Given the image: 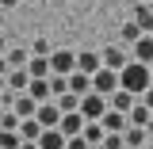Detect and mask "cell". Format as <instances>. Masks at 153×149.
I'll use <instances>...</instances> for the list:
<instances>
[{"label": "cell", "mask_w": 153, "mask_h": 149, "mask_svg": "<svg viewBox=\"0 0 153 149\" xmlns=\"http://www.w3.org/2000/svg\"><path fill=\"white\" fill-rule=\"evenodd\" d=\"M19 149H42V145H38V142H23Z\"/></svg>", "instance_id": "cell-32"}, {"label": "cell", "mask_w": 153, "mask_h": 149, "mask_svg": "<svg viewBox=\"0 0 153 149\" xmlns=\"http://www.w3.org/2000/svg\"><path fill=\"white\" fill-rule=\"evenodd\" d=\"M38 145H42V149H65V145H69V138L61 134V126H50V130H42Z\"/></svg>", "instance_id": "cell-13"}, {"label": "cell", "mask_w": 153, "mask_h": 149, "mask_svg": "<svg viewBox=\"0 0 153 149\" xmlns=\"http://www.w3.org/2000/svg\"><path fill=\"white\" fill-rule=\"evenodd\" d=\"M123 138H126V149H146L149 130H146V126H126V130H123Z\"/></svg>", "instance_id": "cell-16"}, {"label": "cell", "mask_w": 153, "mask_h": 149, "mask_svg": "<svg viewBox=\"0 0 153 149\" xmlns=\"http://www.w3.org/2000/svg\"><path fill=\"white\" fill-rule=\"evenodd\" d=\"M142 35H146V31H142V27H138L134 19H126V23H123V31H119V38H123V46H134V42H138Z\"/></svg>", "instance_id": "cell-20"}, {"label": "cell", "mask_w": 153, "mask_h": 149, "mask_svg": "<svg viewBox=\"0 0 153 149\" xmlns=\"http://www.w3.org/2000/svg\"><path fill=\"white\" fill-rule=\"evenodd\" d=\"M107 99H111V107H115V111H123V115H130V107L138 103V96H134V92H126V88H119V92H115V96H107Z\"/></svg>", "instance_id": "cell-17"}, {"label": "cell", "mask_w": 153, "mask_h": 149, "mask_svg": "<svg viewBox=\"0 0 153 149\" xmlns=\"http://www.w3.org/2000/svg\"><path fill=\"white\" fill-rule=\"evenodd\" d=\"M4 57H8V65H12V69H27V61H31V54H27L23 46H12Z\"/></svg>", "instance_id": "cell-21"}, {"label": "cell", "mask_w": 153, "mask_h": 149, "mask_svg": "<svg viewBox=\"0 0 153 149\" xmlns=\"http://www.w3.org/2000/svg\"><path fill=\"white\" fill-rule=\"evenodd\" d=\"M50 54H54V46H50L46 38H35V42H31V57H50Z\"/></svg>", "instance_id": "cell-26"}, {"label": "cell", "mask_w": 153, "mask_h": 149, "mask_svg": "<svg viewBox=\"0 0 153 149\" xmlns=\"http://www.w3.org/2000/svg\"><path fill=\"white\" fill-rule=\"evenodd\" d=\"M16 4H19V0H0V8H4V12H12Z\"/></svg>", "instance_id": "cell-30"}, {"label": "cell", "mask_w": 153, "mask_h": 149, "mask_svg": "<svg viewBox=\"0 0 153 149\" xmlns=\"http://www.w3.org/2000/svg\"><path fill=\"white\" fill-rule=\"evenodd\" d=\"M4 88H8V76H4V73H0V92H4Z\"/></svg>", "instance_id": "cell-33"}, {"label": "cell", "mask_w": 153, "mask_h": 149, "mask_svg": "<svg viewBox=\"0 0 153 149\" xmlns=\"http://www.w3.org/2000/svg\"><path fill=\"white\" fill-rule=\"evenodd\" d=\"M50 69H54L57 76H69L76 69V54L73 50H54V54H50Z\"/></svg>", "instance_id": "cell-4"}, {"label": "cell", "mask_w": 153, "mask_h": 149, "mask_svg": "<svg viewBox=\"0 0 153 149\" xmlns=\"http://www.w3.org/2000/svg\"><path fill=\"white\" fill-rule=\"evenodd\" d=\"M92 92H100V96H115L119 92V69H100V73L92 76Z\"/></svg>", "instance_id": "cell-3"}, {"label": "cell", "mask_w": 153, "mask_h": 149, "mask_svg": "<svg viewBox=\"0 0 153 149\" xmlns=\"http://www.w3.org/2000/svg\"><path fill=\"white\" fill-rule=\"evenodd\" d=\"M146 149H153V138H149V142H146Z\"/></svg>", "instance_id": "cell-37"}, {"label": "cell", "mask_w": 153, "mask_h": 149, "mask_svg": "<svg viewBox=\"0 0 153 149\" xmlns=\"http://www.w3.org/2000/svg\"><path fill=\"white\" fill-rule=\"evenodd\" d=\"M146 130H149V138H153V119H149V122H146Z\"/></svg>", "instance_id": "cell-35"}, {"label": "cell", "mask_w": 153, "mask_h": 149, "mask_svg": "<svg viewBox=\"0 0 153 149\" xmlns=\"http://www.w3.org/2000/svg\"><path fill=\"white\" fill-rule=\"evenodd\" d=\"M119 88H126V92H134L138 99H142V96L153 88V73H149V65H146V61H134V57H130V61L119 69Z\"/></svg>", "instance_id": "cell-1"}, {"label": "cell", "mask_w": 153, "mask_h": 149, "mask_svg": "<svg viewBox=\"0 0 153 149\" xmlns=\"http://www.w3.org/2000/svg\"><path fill=\"white\" fill-rule=\"evenodd\" d=\"M42 130H46V126H42L38 119H23V122H19V134H23V142H38V138H42Z\"/></svg>", "instance_id": "cell-18"}, {"label": "cell", "mask_w": 153, "mask_h": 149, "mask_svg": "<svg viewBox=\"0 0 153 149\" xmlns=\"http://www.w3.org/2000/svg\"><path fill=\"white\" fill-rule=\"evenodd\" d=\"M126 119H130V126H146V122L153 119V111L146 107V99H138V103L130 107V115H126Z\"/></svg>", "instance_id": "cell-19"}, {"label": "cell", "mask_w": 153, "mask_h": 149, "mask_svg": "<svg viewBox=\"0 0 153 149\" xmlns=\"http://www.w3.org/2000/svg\"><path fill=\"white\" fill-rule=\"evenodd\" d=\"M27 73L31 76H50L54 69H50V57H31L27 61Z\"/></svg>", "instance_id": "cell-22"}, {"label": "cell", "mask_w": 153, "mask_h": 149, "mask_svg": "<svg viewBox=\"0 0 153 149\" xmlns=\"http://www.w3.org/2000/svg\"><path fill=\"white\" fill-rule=\"evenodd\" d=\"M134 23H138L146 35H153V4H146V0L134 4Z\"/></svg>", "instance_id": "cell-14"}, {"label": "cell", "mask_w": 153, "mask_h": 149, "mask_svg": "<svg viewBox=\"0 0 153 149\" xmlns=\"http://www.w3.org/2000/svg\"><path fill=\"white\" fill-rule=\"evenodd\" d=\"M130 57H134V61L153 65V35H142V38H138V42L130 46Z\"/></svg>", "instance_id": "cell-11"}, {"label": "cell", "mask_w": 153, "mask_h": 149, "mask_svg": "<svg viewBox=\"0 0 153 149\" xmlns=\"http://www.w3.org/2000/svg\"><path fill=\"white\" fill-rule=\"evenodd\" d=\"M149 73H153V65H149Z\"/></svg>", "instance_id": "cell-39"}, {"label": "cell", "mask_w": 153, "mask_h": 149, "mask_svg": "<svg viewBox=\"0 0 153 149\" xmlns=\"http://www.w3.org/2000/svg\"><path fill=\"white\" fill-rule=\"evenodd\" d=\"M76 69L88 73V76H96L100 69H103V54H96V50H80V54H76Z\"/></svg>", "instance_id": "cell-7"}, {"label": "cell", "mask_w": 153, "mask_h": 149, "mask_svg": "<svg viewBox=\"0 0 153 149\" xmlns=\"http://www.w3.org/2000/svg\"><path fill=\"white\" fill-rule=\"evenodd\" d=\"M12 111H16L19 119H35L38 115V99H31L27 92H19V96H12Z\"/></svg>", "instance_id": "cell-9"}, {"label": "cell", "mask_w": 153, "mask_h": 149, "mask_svg": "<svg viewBox=\"0 0 153 149\" xmlns=\"http://www.w3.org/2000/svg\"><path fill=\"white\" fill-rule=\"evenodd\" d=\"M107 107H111V99H107V96H100V92L80 96V115H84L88 122H100V119L107 115Z\"/></svg>", "instance_id": "cell-2"}, {"label": "cell", "mask_w": 153, "mask_h": 149, "mask_svg": "<svg viewBox=\"0 0 153 149\" xmlns=\"http://www.w3.org/2000/svg\"><path fill=\"white\" fill-rule=\"evenodd\" d=\"M4 16H8V12H4V8H0V27H4Z\"/></svg>", "instance_id": "cell-36"}, {"label": "cell", "mask_w": 153, "mask_h": 149, "mask_svg": "<svg viewBox=\"0 0 153 149\" xmlns=\"http://www.w3.org/2000/svg\"><path fill=\"white\" fill-rule=\"evenodd\" d=\"M19 145H23L19 130H0V149H19Z\"/></svg>", "instance_id": "cell-24"}, {"label": "cell", "mask_w": 153, "mask_h": 149, "mask_svg": "<svg viewBox=\"0 0 153 149\" xmlns=\"http://www.w3.org/2000/svg\"><path fill=\"white\" fill-rule=\"evenodd\" d=\"M100 122H103V130H107V134H123L126 126H130V119H126L123 111H115V107H107V115H103Z\"/></svg>", "instance_id": "cell-10"}, {"label": "cell", "mask_w": 153, "mask_h": 149, "mask_svg": "<svg viewBox=\"0 0 153 149\" xmlns=\"http://www.w3.org/2000/svg\"><path fill=\"white\" fill-rule=\"evenodd\" d=\"M54 99H57L61 111H80V96H73V92H61V96H54Z\"/></svg>", "instance_id": "cell-25"}, {"label": "cell", "mask_w": 153, "mask_h": 149, "mask_svg": "<svg viewBox=\"0 0 153 149\" xmlns=\"http://www.w3.org/2000/svg\"><path fill=\"white\" fill-rule=\"evenodd\" d=\"M100 54H103V65H107V69H123V65L130 61V46L119 42V46H103Z\"/></svg>", "instance_id": "cell-5"}, {"label": "cell", "mask_w": 153, "mask_h": 149, "mask_svg": "<svg viewBox=\"0 0 153 149\" xmlns=\"http://www.w3.org/2000/svg\"><path fill=\"white\" fill-rule=\"evenodd\" d=\"M61 107H57V99H46V103H38V122H42V126H46V130H50V126H61Z\"/></svg>", "instance_id": "cell-6"}, {"label": "cell", "mask_w": 153, "mask_h": 149, "mask_svg": "<svg viewBox=\"0 0 153 149\" xmlns=\"http://www.w3.org/2000/svg\"><path fill=\"white\" fill-rule=\"evenodd\" d=\"M4 46H8V42H4V35H0V57H4Z\"/></svg>", "instance_id": "cell-34"}, {"label": "cell", "mask_w": 153, "mask_h": 149, "mask_svg": "<svg viewBox=\"0 0 153 149\" xmlns=\"http://www.w3.org/2000/svg\"><path fill=\"white\" fill-rule=\"evenodd\" d=\"M65 149H92V142H88L84 134H73V138H69V145H65Z\"/></svg>", "instance_id": "cell-29"}, {"label": "cell", "mask_w": 153, "mask_h": 149, "mask_svg": "<svg viewBox=\"0 0 153 149\" xmlns=\"http://www.w3.org/2000/svg\"><path fill=\"white\" fill-rule=\"evenodd\" d=\"M69 92L73 96H88L92 92V76L80 73V69H73V73H69Z\"/></svg>", "instance_id": "cell-15"}, {"label": "cell", "mask_w": 153, "mask_h": 149, "mask_svg": "<svg viewBox=\"0 0 153 149\" xmlns=\"http://www.w3.org/2000/svg\"><path fill=\"white\" fill-rule=\"evenodd\" d=\"M27 96H31V99H38V103L54 99V88H50V76H31V84H27Z\"/></svg>", "instance_id": "cell-8"}, {"label": "cell", "mask_w": 153, "mask_h": 149, "mask_svg": "<svg viewBox=\"0 0 153 149\" xmlns=\"http://www.w3.org/2000/svg\"><path fill=\"white\" fill-rule=\"evenodd\" d=\"M142 99H146V107H149V111H153V88H149V92H146V96H142Z\"/></svg>", "instance_id": "cell-31"}, {"label": "cell", "mask_w": 153, "mask_h": 149, "mask_svg": "<svg viewBox=\"0 0 153 149\" xmlns=\"http://www.w3.org/2000/svg\"><path fill=\"white\" fill-rule=\"evenodd\" d=\"M19 122H23V119H19L16 111H4V115H0V130H19Z\"/></svg>", "instance_id": "cell-28"}, {"label": "cell", "mask_w": 153, "mask_h": 149, "mask_svg": "<svg viewBox=\"0 0 153 149\" xmlns=\"http://www.w3.org/2000/svg\"><path fill=\"white\" fill-rule=\"evenodd\" d=\"M80 134H84V138H88L92 145H100V142H103V134H107V130H103V122H84V130H80Z\"/></svg>", "instance_id": "cell-23"}, {"label": "cell", "mask_w": 153, "mask_h": 149, "mask_svg": "<svg viewBox=\"0 0 153 149\" xmlns=\"http://www.w3.org/2000/svg\"><path fill=\"white\" fill-rule=\"evenodd\" d=\"M100 149H126V138H123V134H103Z\"/></svg>", "instance_id": "cell-27"}, {"label": "cell", "mask_w": 153, "mask_h": 149, "mask_svg": "<svg viewBox=\"0 0 153 149\" xmlns=\"http://www.w3.org/2000/svg\"><path fill=\"white\" fill-rule=\"evenodd\" d=\"M84 122H88V119H84L80 111H65V115H61V134H65V138H73V134L84 130Z\"/></svg>", "instance_id": "cell-12"}, {"label": "cell", "mask_w": 153, "mask_h": 149, "mask_svg": "<svg viewBox=\"0 0 153 149\" xmlns=\"http://www.w3.org/2000/svg\"><path fill=\"white\" fill-rule=\"evenodd\" d=\"M146 4H153V0H146Z\"/></svg>", "instance_id": "cell-38"}]
</instances>
